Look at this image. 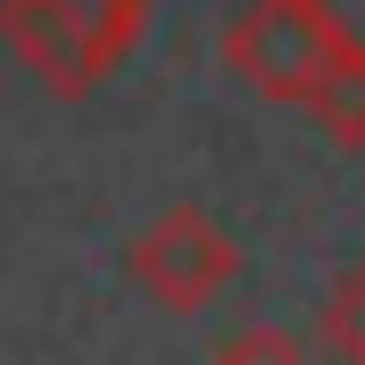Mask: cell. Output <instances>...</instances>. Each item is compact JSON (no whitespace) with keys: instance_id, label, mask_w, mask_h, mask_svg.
<instances>
[{"instance_id":"6da1fadb","label":"cell","mask_w":365,"mask_h":365,"mask_svg":"<svg viewBox=\"0 0 365 365\" xmlns=\"http://www.w3.org/2000/svg\"><path fill=\"white\" fill-rule=\"evenodd\" d=\"M141 25H150V0H0V42L58 100L100 91L133 58Z\"/></svg>"},{"instance_id":"7a4b0ae2","label":"cell","mask_w":365,"mask_h":365,"mask_svg":"<svg viewBox=\"0 0 365 365\" xmlns=\"http://www.w3.org/2000/svg\"><path fill=\"white\" fill-rule=\"evenodd\" d=\"M332 58H341V34L324 0H250L225 25V75H241L257 100H282V108H307Z\"/></svg>"},{"instance_id":"3957f363","label":"cell","mask_w":365,"mask_h":365,"mask_svg":"<svg viewBox=\"0 0 365 365\" xmlns=\"http://www.w3.org/2000/svg\"><path fill=\"white\" fill-rule=\"evenodd\" d=\"M125 274H133V291L150 299V307H166V316H200L207 299L241 274V250H232V232L216 225L207 207H166L158 225L133 232Z\"/></svg>"},{"instance_id":"277c9868","label":"cell","mask_w":365,"mask_h":365,"mask_svg":"<svg viewBox=\"0 0 365 365\" xmlns=\"http://www.w3.org/2000/svg\"><path fill=\"white\" fill-rule=\"evenodd\" d=\"M307 116H316L341 150H365V50L341 42V58H332V67H324V83L307 91Z\"/></svg>"},{"instance_id":"5b68a950","label":"cell","mask_w":365,"mask_h":365,"mask_svg":"<svg viewBox=\"0 0 365 365\" xmlns=\"http://www.w3.org/2000/svg\"><path fill=\"white\" fill-rule=\"evenodd\" d=\"M316 341L332 349L341 365H365V257H357V266H341V282L324 291V307H316Z\"/></svg>"},{"instance_id":"8992f818","label":"cell","mask_w":365,"mask_h":365,"mask_svg":"<svg viewBox=\"0 0 365 365\" xmlns=\"http://www.w3.org/2000/svg\"><path fill=\"white\" fill-rule=\"evenodd\" d=\"M216 365H316V357H307L291 332H274V324H250V332H232V341L216 349Z\"/></svg>"},{"instance_id":"52a82bcc","label":"cell","mask_w":365,"mask_h":365,"mask_svg":"<svg viewBox=\"0 0 365 365\" xmlns=\"http://www.w3.org/2000/svg\"><path fill=\"white\" fill-rule=\"evenodd\" d=\"M324 17H332V34L349 50H365V0H324Z\"/></svg>"}]
</instances>
